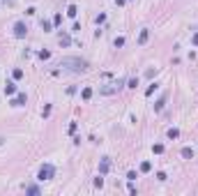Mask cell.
<instances>
[{"label": "cell", "instance_id": "cell-1", "mask_svg": "<svg viewBox=\"0 0 198 196\" xmlns=\"http://www.w3.org/2000/svg\"><path fill=\"white\" fill-rule=\"evenodd\" d=\"M58 67H62V69H67V71H74V74H83V71H88V60L76 58V55H67V58L60 60Z\"/></svg>", "mask_w": 198, "mask_h": 196}, {"label": "cell", "instance_id": "cell-2", "mask_svg": "<svg viewBox=\"0 0 198 196\" xmlns=\"http://www.w3.org/2000/svg\"><path fill=\"white\" fill-rule=\"evenodd\" d=\"M53 175H55V169H53V164H44L42 169H39V173H37V178H39V180H51Z\"/></svg>", "mask_w": 198, "mask_h": 196}, {"label": "cell", "instance_id": "cell-3", "mask_svg": "<svg viewBox=\"0 0 198 196\" xmlns=\"http://www.w3.org/2000/svg\"><path fill=\"white\" fill-rule=\"evenodd\" d=\"M26 35H28V26L23 21H16V23H14V37L21 39V37H26Z\"/></svg>", "mask_w": 198, "mask_h": 196}, {"label": "cell", "instance_id": "cell-4", "mask_svg": "<svg viewBox=\"0 0 198 196\" xmlns=\"http://www.w3.org/2000/svg\"><path fill=\"white\" fill-rule=\"evenodd\" d=\"M28 102V97H26V92H18L16 97L12 99V102H9V104H12V106H23V104H26Z\"/></svg>", "mask_w": 198, "mask_h": 196}, {"label": "cell", "instance_id": "cell-5", "mask_svg": "<svg viewBox=\"0 0 198 196\" xmlns=\"http://www.w3.org/2000/svg\"><path fill=\"white\" fill-rule=\"evenodd\" d=\"M108 169H111V159H108V157H104L102 164H99V173H102V175H106V173H108Z\"/></svg>", "mask_w": 198, "mask_h": 196}, {"label": "cell", "instance_id": "cell-6", "mask_svg": "<svg viewBox=\"0 0 198 196\" xmlns=\"http://www.w3.org/2000/svg\"><path fill=\"white\" fill-rule=\"evenodd\" d=\"M164 106H166V95H161V97L157 99V104H155V111L159 113V111H164Z\"/></svg>", "mask_w": 198, "mask_h": 196}, {"label": "cell", "instance_id": "cell-7", "mask_svg": "<svg viewBox=\"0 0 198 196\" xmlns=\"http://www.w3.org/2000/svg\"><path fill=\"white\" fill-rule=\"evenodd\" d=\"M14 92H16V83H14V81H9L7 85H5V95L9 97V95H14Z\"/></svg>", "mask_w": 198, "mask_h": 196}, {"label": "cell", "instance_id": "cell-8", "mask_svg": "<svg viewBox=\"0 0 198 196\" xmlns=\"http://www.w3.org/2000/svg\"><path fill=\"white\" fill-rule=\"evenodd\" d=\"M147 37H150L147 28H145V30H141V35H138V44H145V42H147Z\"/></svg>", "mask_w": 198, "mask_h": 196}, {"label": "cell", "instance_id": "cell-9", "mask_svg": "<svg viewBox=\"0 0 198 196\" xmlns=\"http://www.w3.org/2000/svg\"><path fill=\"white\" fill-rule=\"evenodd\" d=\"M58 39H60V44H62V46H69V42H71L67 32H60V37H58Z\"/></svg>", "mask_w": 198, "mask_h": 196}, {"label": "cell", "instance_id": "cell-10", "mask_svg": "<svg viewBox=\"0 0 198 196\" xmlns=\"http://www.w3.org/2000/svg\"><path fill=\"white\" fill-rule=\"evenodd\" d=\"M182 157H184V159H191V157H194V150H191V148H182Z\"/></svg>", "mask_w": 198, "mask_h": 196}, {"label": "cell", "instance_id": "cell-11", "mask_svg": "<svg viewBox=\"0 0 198 196\" xmlns=\"http://www.w3.org/2000/svg\"><path fill=\"white\" fill-rule=\"evenodd\" d=\"M177 136H180V129L171 127V129H168V139H177Z\"/></svg>", "mask_w": 198, "mask_h": 196}, {"label": "cell", "instance_id": "cell-12", "mask_svg": "<svg viewBox=\"0 0 198 196\" xmlns=\"http://www.w3.org/2000/svg\"><path fill=\"white\" fill-rule=\"evenodd\" d=\"M81 97H83V99H90V97H92V88H83Z\"/></svg>", "mask_w": 198, "mask_h": 196}, {"label": "cell", "instance_id": "cell-13", "mask_svg": "<svg viewBox=\"0 0 198 196\" xmlns=\"http://www.w3.org/2000/svg\"><path fill=\"white\" fill-rule=\"evenodd\" d=\"M26 192H28V194H32V196H37V194H39V187L30 185V187H26Z\"/></svg>", "mask_w": 198, "mask_h": 196}, {"label": "cell", "instance_id": "cell-14", "mask_svg": "<svg viewBox=\"0 0 198 196\" xmlns=\"http://www.w3.org/2000/svg\"><path fill=\"white\" fill-rule=\"evenodd\" d=\"M76 12H78V9H76V5H69V7H67V14H69L71 18L76 16Z\"/></svg>", "mask_w": 198, "mask_h": 196}, {"label": "cell", "instance_id": "cell-15", "mask_svg": "<svg viewBox=\"0 0 198 196\" xmlns=\"http://www.w3.org/2000/svg\"><path fill=\"white\" fill-rule=\"evenodd\" d=\"M51 28H53V23H51V21H42V30H44V32H49Z\"/></svg>", "mask_w": 198, "mask_h": 196}, {"label": "cell", "instance_id": "cell-16", "mask_svg": "<svg viewBox=\"0 0 198 196\" xmlns=\"http://www.w3.org/2000/svg\"><path fill=\"white\" fill-rule=\"evenodd\" d=\"M113 44H115V49H120V46H124V37H115V42H113Z\"/></svg>", "mask_w": 198, "mask_h": 196}, {"label": "cell", "instance_id": "cell-17", "mask_svg": "<svg viewBox=\"0 0 198 196\" xmlns=\"http://www.w3.org/2000/svg\"><path fill=\"white\" fill-rule=\"evenodd\" d=\"M152 150H155V155H161V152H164V145L157 143V145H152Z\"/></svg>", "mask_w": 198, "mask_h": 196}, {"label": "cell", "instance_id": "cell-18", "mask_svg": "<svg viewBox=\"0 0 198 196\" xmlns=\"http://www.w3.org/2000/svg\"><path fill=\"white\" fill-rule=\"evenodd\" d=\"M157 88H159V83H152V85H150V88L145 90V95H147V97H150V95H152V92H155Z\"/></svg>", "mask_w": 198, "mask_h": 196}, {"label": "cell", "instance_id": "cell-19", "mask_svg": "<svg viewBox=\"0 0 198 196\" xmlns=\"http://www.w3.org/2000/svg\"><path fill=\"white\" fill-rule=\"evenodd\" d=\"M150 169H152V164H150V161H143V164H141V171H143V173H147Z\"/></svg>", "mask_w": 198, "mask_h": 196}, {"label": "cell", "instance_id": "cell-20", "mask_svg": "<svg viewBox=\"0 0 198 196\" xmlns=\"http://www.w3.org/2000/svg\"><path fill=\"white\" fill-rule=\"evenodd\" d=\"M136 178H138V175H136V171H129V173H127V180H129V182H134Z\"/></svg>", "mask_w": 198, "mask_h": 196}, {"label": "cell", "instance_id": "cell-21", "mask_svg": "<svg viewBox=\"0 0 198 196\" xmlns=\"http://www.w3.org/2000/svg\"><path fill=\"white\" fill-rule=\"evenodd\" d=\"M60 23H62V16H60V14H55V16H53V26H60Z\"/></svg>", "mask_w": 198, "mask_h": 196}, {"label": "cell", "instance_id": "cell-22", "mask_svg": "<svg viewBox=\"0 0 198 196\" xmlns=\"http://www.w3.org/2000/svg\"><path fill=\"white\" fill-rule=\"evenodd\" d=\"M39 58H42V60H49V58H51V53H49V51H39Z\"/></svg>", "mask_w": 198, "mask_h": 196}, {"label": "cell", "instance_id": "cell-23", "mask_svg": "<svg viewBox=\"0 0 198 196\" xmlns=\"http://www.w3.org/2000/svg\"><path fill=\"white\" fill-rule=\"evenodd\" d=\"M104 185V178H102V173H99V178H95V187H102Z\"/></svg>", "mask_w": 198, "mask_h": 196}, {"label": "cell", "instance_id": "cell-24", "mask_svg": "<svg viewBox=\"0 0 198 196\" xmlns=\"http://www.w3.org/2000/svg\"><path fill=\"white\" fill-rule=\"evenodd\" d=\"M194 44L198 46V32H196V35H194Z\"/></svg>", "mask_w": 198, "mask_h": 196}, {"label": "cell", "instance_id": "cell-25", "mask_svg": "<svg viewBox=\"0 0 198 196\" xmlns=\"http://www.w3.org/2000/svg\"><path fill=\"white\" fill-rule=\"evenodd\" d=\"M5 2H12V0H5Z\"/></svg>", "mask_w": 198, "mask_h": 196}]
</instances>
